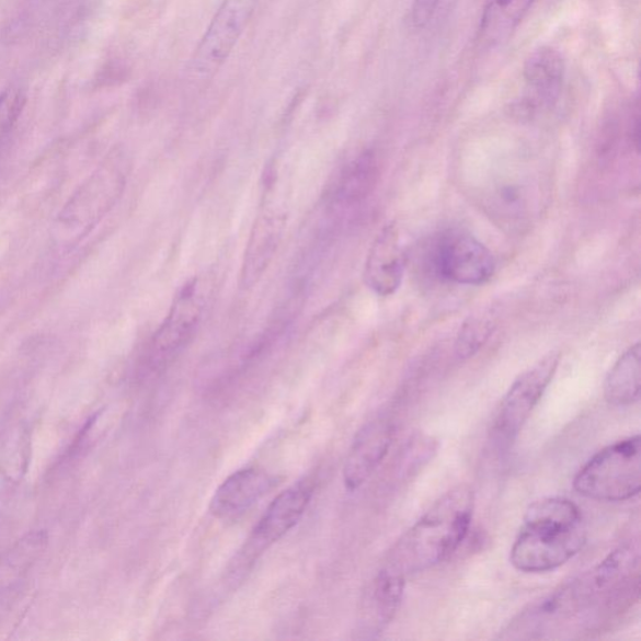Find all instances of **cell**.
<instances>
[{
  "label": "cell",
  "mask_w": 641,
  "mask_h": 641,
  "mask_svg": "<svg viewBox=\"0 0 641 641\" xmlns=\"http://www.w3.org/2000/svg\"><path fill=\"white\" fill-rule=\"evenodd\" d=\"M407 577L384 565L365 587L359 600L356 633L375 639L389 628L405 593Z\"/></svg>",
  "instance_id": "12"
},
{
  "label": "cell",
  "mask_w": 641,
  "mask_h": 641,
  "mask_svg": "<svg viewBox=\"0 0 641 641\" xmlns=\"http://www.w3.org/2000/svg\"><path fill=\"white\" fill-rule=\"evenodd\" d=\"M442 0H414L411 8V21L415 28H424L433 20Z\"/></svg>",
  "instance_id": "23"
},
{
  "label": "cell",
  "mask_w": 641,
  "mask_h": 641,
  "mask_svg": "<svg viewBox=\"0 0 641 641\" xmlns=\"http://www.w3.org/2000/svg\"><path fill=\"white\" fill-rule=\"evenodd\" d=\"M437 274L451 283L467 286L487 284L494 276L496 262L493 253L467 233L451 232L437 244L435 252Z\"/></svg>",
  "instance_id": "10"
},
{
  "label": "cell",
  "mask_w": 641,
  "mask_h": 641,
  "mask_svg": "<svg viewBox=\"0 0 641 641\" xmlns=\"http://www.w3.org/2000/svg\"><path fill=\"white\" fill-rule=\"evenodd\" d=\"M30 459L28 428L18 425L0 435V503L20 485L28 470Z\"/></svg>",
  "instance_id": "18"
},
{
  "label": "cell",
  "mask_w": 641,
  "mask_h": 641,
  "mask_svg": "<svg viewBox=\"0 0 641 641\" xmlns=\"http://www.w3.org/2000/svg\"><path fill=\"white\" fill-rule=\"evenodd\" d=\"M405 274V253L397 225H386L368 251L364 278L374 294L388 297L398 291Z\"/></svg>",
  "instance_id": "15"
},
{
  "label": "cell",
  "mask_w": 641,
  "mask_h": 641,
  "mask_svg": "<svg viewBox=\"0 0 641 641\" xmlns=\"http://www.w3.org/2000/svg\"><path fill=\"white\" fill-rule=\"evenodd\" d=\"M574 489L596 502L619 503L634 499L641 489V438H622L587 461L574 479Z\"/></svg>",
  "instance_id": "5"
},
{
  "label": "cell",
  "mask_w": 641,
  "mask_h": 641,
  "mask_svg": "<svg viewBox=\"0 0 641 641\" xmlns=\"http://www.w3.org/2000/svg\"><path fill=\"white\" fill-rule=\"evenodd\" d=\"M473 508L476 495L469 485L447 491L403 534L385 565L408 577L442 564L467 539Z\"/></svg>",
  "instance_id": "2"
},
{
  "label": "cell",
  "mask_w": 641,
  "mask_h": 641,
  "mask_svg": "<svg viewBox=\"0 0 641 641\" xmlns=\"http://www.w3.org/2000/svg\"><path fill=\"white\" fill-rule=\"evenodd\" d=\"M276 485L277 479L266 471L254 468L236 471L215 491L209 512L217 519H237Z\"/></svg>",
  "instance_id": "16"
},
{
  "label": "cell",
  "mask_w": 641,
  "mask_h": 641,
  "mask_svg": "<svg viewBox=\"0 0 641 641\" xmlns=\"http://www.w3.org/2000/svg\"><path fill=\"white\" fill-rule=\"evenodd\" d=\"M259 0H224L191 59L190 70L199 78L213 77L231 55Z\"/></svg>",
  "instance_id": "8"
},
{
  "label": "cell",
  "mask_w": 641,
  "mask_h": 641,
  "mask_svg": "<svg viewBox=\"0 0 641 641\" xmlns=\"http://www.w3.org/2000/svg\"><path fill=\"white\" fill-rule=\"evenodd\" d=\"M25 103L26 94L21 87H9L0 94V138L14 127Z\"/></svg>",
  "instance_id": "22"
},
{
  "label": "cell",
  "mask_w": 641,
  "mask_h": 641,
  "mask_svg": "<svg viewBox=\"0 0 641 641\" xmlns=\"http://www.w3.org/2000/svg\"><path fill=\"white\" fill-rule=\"evenodd\" d=\"M394 437V423L388 415L374 419L357 434L344 468L350 491L362 488L388 456Z\"/></svg>",
  "instance_id": "14"
},
{
  "label": "cell",
  "mask_w": 641,
  "mask_h": 641,
  "mask_svg": "<svg viewBox=\"0 0 641 641\" xmlns=\"http://www.w3.org/2000/svg\"><path fill=\"white\" fill-rule=\"evenodd\" d=\"M560 364V354L550 353L522 374L508 389L490 428V445L500 456L513 449L533 411L546 393Z\"/></svg>",
  "instance_id": "7"
},
{
  "label": "cell",
  "mask_w": 641,
  "mask_h": 641,
  "mask_svg": "<svg viewBox=\"0 0 641 641\" xmlns=\"http://www.w3.org/2000/svg\"><path fill=\"white\" fill-rule=\"evenodd\" d=\"M494 324L488 319L471 318L462 324L455 341V354L460 359L476 356L493 335Z\"/></svg>",
  "instance_id": "21"
},
{
  "label": "cell",
  "mask_w": 641,
  "mask_h": 641,
  "mask_svg": "<svg viewBox=\"0 0 641 641\" xmlns=\"http://www.w3.org/2000/svg\"><path fill=\"white\" fill-rule=\"evenodd\" d=\"M641 347L638 342L613 366L604 384V397L614 407H630L640 399Z\"/></svg>",
  "instance_id": "19"
},
{
  "label": "cell",
  "mask_w": 641,
  "mask_h": 641,
  "mask_svg": "<svg viewBox=\"0 0 641 641\" xmlns=\"http://www.w3.org/2000/svg\"><path fill=\"white\" fill-rule=\"evenodd\" d=\"M130 167L125 154L113 153L79 186L53 227L58 251L73 249L111 213L126 190Z\"/></svg>",
  "instance_id": "4"
},
{
  "label": "cell",
  "mask_w": 641,
  "mask_h": 641,
  "mask_svg": "<svg viewBox=\"0 0 641 641\" xmlns=\"http://www.w3.org/2000/svg\"><path fill=\"white\" fill-rule=\"evenodd\" d=\"M379 179V164L373 153L359 154L348 163L337 183L336 199L341 204L354 205L365 199Z\"/></svg>",
  "instance_id": "20"
},
{
  "label": "cell",
  "mask_w": 641,
  "mask_h": 641,
  "mask_svg": "<svg viewBox=\"0 0 641 641\" xmlns=\"http://www.w3.org/2000/svg\"><path fill=\"white\" fill-rule=\"evenodd\" d=\"M585 542L581 507L566 497L542 499L526 512L511 561L522 573L552 572L577 556Z\"/></svg>",
  "instance_id": "3"
},
{
  "label": "cell",
  "mask_w": 641,
  "mask_h": 641,
  "mask_svg": "<svg viewBox=\"0 0 641 641\" xmlns=\"http://www.w3.org/2000/svg\"><path fill=\"white\" fill-rule=\"evenodd\" d=\"M565 72V60L557 49L534 50L524 65L525 92L513 105L516 116L533 118L554 107L563 90Z\"/></svg>",
  "instance_id": "11"
},
{
  "label": "cell",
  "mask_w": 641,
  "mask_h": 641,
  "mask_svg": "<svg viewBox=\"0 0 641 641\" xmlns=\"http://www.w3.org/2000/svg\"><path fill=\"white\" fill-rule=\"evenodd\" d=\"M535 0H485L478 31L482 48L494 49L503 46L519 28Z\"/></svg>",
  "instance_id": "17"
},
{
  "label": "cell",
  "mask_w": 641,
  "mask_h": 641,
  "mask_svg": "<svg viewBox=\"0 0 641 641\" xmlns=\"http://www.w3.org/2000/svg\"><path fill=\"white\" fill-rule=\"evenodd\" d=\"M638 542L610 552L599 565L525 610L503 639H554L593 631L620 616L639 594Z\"/></svg>",
  "instance_id": "1"
},
{
  "label": "cell",
  "mask_w": 641,
  "mask_h": 641,
  "mask_svg": "<svg viewBox=\"0 0 641 641\" xmlns=\"http://www.w3.org/2000/svg\"><path fill=\"white\" fill-rule=\"evenodd\" d=\"M286 224L287 215L283 206L271 202L262 206L244 250L240 277L243 288L256 286L265 275L283 241Z\"/></svg>",
  "instance_id": "13"
},
{
  "label": "cell",
  "mask_w": 641,
  "mask_h": 641,
  "mask_svg": "<svg viewBox=\"0 0 641 641\" xmlns=\"http://www.w3.org/2000/svg\"><path fill=\"white\" fill-rule=\"evenodd\" d=\"M312 496L313 485L310 481L298 482L297 485L283 491L254 526L250 539L237 559L236 566H250L263 552L286 537V534L302 519Z\"/></svg>",
  "instance_id": "9"
},
{
  "label": "cell",
  "mask_w": 641,
  "mask_h": 641,
  "mask_svg": "<svg viewBox=\"0 0 641 641\" xmlns=\"http://www.w3.org/2000/svg\"><path fill=\"white\" fill-rule=\"evenodd\" d=\"M213 287L207 277H193L175 295L169 314L146 350L147 374L162 373L191 344L205 318Z\"/></svg>",
  "instance_id": "6"
}]
</instances>
